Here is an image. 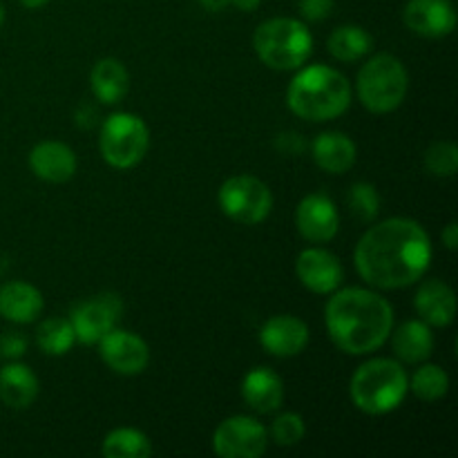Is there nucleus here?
<instances>
[{
    "mask_svg": "<svg viewBox=\"0 0 458 458\" xmlns=\"http://www.w3.org/2000/svg\"><path fill=\"white\" fill-rule=\"evenodd\" d=\"M30 165L34 174L49 183H65L76 173V155L61 141H43L31 150Z\"/></svg>",
    "mask_w": 458,
    "mask_h": 458,
    "instance_id": "obj_16",
    "label": "nucleus"
},
{
    "mask_svg": "<svg viewBox=\"0 0 458 458\" xmlns=\"http://www.w3.org/2000/svg\"><path fill=\"white\" fill-rule=\"evenodd\" d=\"M286 101L293 114L307 121H329L344 114L352 103V85L327 65L304 67L291 81Z\"/></svg>",
    "mask_w": 458,
    "mask_h": 458,
    "instance_id": "obj_3",
    "label": "nucleus"
},
{
    "mask_svg": "<svg viewBox=\"0 0 458 458\" xmlns=\"http://www.w3.org/2000/svg\"><path fill=\"white\" fill-rule=\"evenodd\" d=\"M371 45H374V38L358 25L338 27L327 40L331 56L343 63H352L367 56L371 52Z\"/></svg>",
    "mask_w": 458,
    "mask_h": 458,
    "instance_id": "obj_24",
    "label": "nucleus"
},
{
    "mask_svg": "<svg viewBox=\"0 0 458 458\" xmlns=\"http://www.w3.org/2000/svg\"><path fill=\"white\" fill-rule=\"evenodd\" d=\"M425 168L434 177H454L458 168V148L452 141H438L425 152Z\"/></svg>",
    "mask_w": 458,
    "mask_h": 458,
    "instance_id": "obj_28",
    "label": "nucleus"
},
{
    "mask_svg": "<svg viewBox=\"0 0 458 458\" xmlns=\"http://www.w3.org/2000/svg\"><path fill=\"white\" fill-rule=\"evenodd\" d=\"M201 4H204L206 9H210V12H222L224 7L231 4V0H201Z\"/></svg>",
    "mask_w": 458,
    "mask_h": 458,
    "instance_id": "obj_35",
    "label": "nucleus"
},
{
    "mask_svg": "<svg viewBox=\"0 0 458 458\" xmlns=\"http://www.w3.org/2000/svg\"><path fill=\"white\" fill-rule=\"evenodd\" d=\"M410 389L420 398V401H441L447 394V389H450V378H447V374L441 367L423 365L416 371L414 378H411Z\"/></svg>",
    "mask_w": 458,
    "mask_h": 458,
    "instance_id": "obj_27",
    "label": "nucleus"
},
{
    "mask_svg": "<svg viewBox=\"0 0 458 458\" xmlns=\"http://www.w3.org/2000/svg\"><path fill=\"white\" fill-rule=\"evenodd\" d=\"M356 268L378 289H405L425 276L432 242L414 219L392 217L371 226L356 246Z\"/></svg>",
    "mask_w": 458,
    "mask_h": 458,
    "instance_id": "obj_1",
    "label": "nucleus"
},
{
    "mask_svg": "<svg viewBox=\"0 0 458 458\" xmlns=\"http://www.w3.org/2000/svg\"><path fill=\"white\" fill-rule=\"evenodd\" d=\"M403 21L414 34L425 38H443L456 27V12L452 0H410Z\"/></svg>",
    "mask_w": 458,
    "mask_h": 458,
    "instance_id": "obj_13",
    "label": "nucleus"
},
{
    "mask_svg": "<svg viewBox=\"0 0 458 458\" xmlns=\"http://www.w3.org/2000/svg\"><path fill=\"white\" fill-rule=\"evenodd\" d=\"M295 226H298L300 235L304 240L325 244V242H331L338 235V208H335V204L327 195L313 192V195L304 197L300 201L298 210H295Z\"/></svg>",
    "mask_w": 458,
    "mask_h": 458,
    "instance_id": "obj_12",
    "label": "nucleus"
},
{
    "mask_svg": "<svg viewBox=\"0 0 458 458\" xmlns=\"http://www.w3.org/2000/svg\"><path fill=\"white\" fill-rule=\"evenodd\" d=\"M74 327L65 318H49V320L40 322L38 331H36V344L47 356H63L74 347Z\"/></svg>",
    "mask_w": 458,
    "mask_h": 458,
    "instance_id": "obj_26",
    "label": "nucleus"
},
{
    "mask_svg": "<svg viewBox=\"0 0 458 458\" xmlns=\"http://www.w3.org/2000/svg\"><path fill=\"white\" fill-rule=\"evenodd\" d=\"M349 206L360 222H374L380 213V197L371 183H356L349 192Z\"/></svg>",
    "mask_w": 458,
    "mask_h": 458,
    "instance_id": "obj_29",
    "label": "nucleus"
},
{
    "mask_svg": "<svg viewBox=\"0 0 458 458\" xmlns=\"http://www.w3.org/2000/svg\"><path fill=\"white\" fill-rule=\"evenodd\" d=\"M4 22V7H3V3H0V25H3Z\"/></svg>",
    "mask_w": 458,
    "mask_h": 458,
    "instance_id": "obj_37",
    "label": "nucleus"
},
{
    "mask_svg": "<svg viewBox=\"0 0 458 458\" xmlns=\"http://www.w3.org/2000/svg\"><path fill=\"white\" fill-rule=\"evenodd\" d=\"M334 0H300V12L307 21H325L329 16Z\"/></svg>",
    "mask_w": 458,
    "mask_h": 458,
    "instance_id": "obj_32",
    "label": "nucleus"
},
{
    "mask_svg": "<svg viewBox=\"0 0 458 458\" xmlns=\"http://www.w3.org/2000/svg\"><path fill=\"white\" fill-rule=\"evenodd\" d=\"M295 273L300 282L313 293H334L344 280V268L334 253L322 249H307L298 255Z\"/></svg>",
    "mask_w": 458,
    "mask_h": 458,
    "instance_id": "obj_14",
    "label": "nucleus"
},
{
    "mask_svg": "<svg viewBox=\"0 0 458 458\" xmlns=\"http://www.w3.org/2000/svg\"><path fill=\"white\" fill-rule=\"evenodd\" d=\"M259 61L271 70H298L311 56L313 38L304 22L295 18H271L262 22L253 36Z\"/></svg>",
    "mask_w": 458,
    "mask_h": 458,
    "instance_id": "obj_5",
    "label": "nucleus"
},
{
    "mask_svg": "<svg viewBox=\"0 0 458 458\" xmlns=\"http://www.w3.org/2000/svg\"><path fill=\"white\" fill-rule=\"evenodd\" d=\"M407 389H410V378L401 362L374 358L358 367L349 392L358 410L371 416H383L401 407Z\"/></svg>",
    "mask_w": 458,
    "mask_h": 458,
    "instance_id": "obj_4",
    "label": "nucleus"
},
{
    "mask_svg": "<svg viewBox=\"0 0 458 458\" xmlns=\"http://www.w3.org/2000/svg\"><path fill=\"white\" fill-rule=\"evenodd\" d=\"M307 434V428H304V420L300 414H280L271 425V437L277 445L282 447H291V445H298L300 441L304 438Z\"/></svg>",
    "mask_w": 458,
    "mask_h": 458,
    "instance_id": "obj_30",
    "label": "nucleus"
},
{
    "mask_svg": "<svg viewBox=\"0 0 458 458\" xmlns=\"http://www.w3.org/2000/svg\"><path fill=\"white\" fill-rule=\"evenodd\" d=\"M101 347V358L112 371L121 376H137L150 362V349L139 335L130 331L112 329L98 343Z\"/></svg>",
    "mask_w": 458,
    "mask_h": 458,
    "instance_id": "obj_11",
    "label": "nucleus"
},
{
    "mask_svg": "<svg viewBox=\"0 0 458 458\" xmlns=\"http://www.w3.org/2000/svg\"><path fill=\"white\" fill-rule=\"evenodd\" d=\"M121 300L116 295H97V298L81 302L72 311V327L79 343L98 344L106 334L114 329L116 320L121 318Z\"/></svg>",
    "mask_w": 458,
    "mask_h": 458,
    "instance_id": "obj_10",
    "label": "nucleus"
},
{
    "mask_svg": "<svg viewBox=\"0 0 458 458\" xmlns=\"http://www.w3.org/2000/svg\"><path fill=\"white\" fill-rule=\"evenodd\" d=\"M148 146H150V132L139 116L119 112L103 123L98 148H101L103 159L112 168L128 170L137 165L146 157Z\"/></svg>",
    "mask_w": 458,
    "mask_h": 458,
    "instance_id": "obj_7",
    "label": "nucleus"
},
{
    "mask_svg": "<svg viewBox=\"0 0 458 458\" xmlns=\"http://www.w3.org/2000/svg\"><path fill=\"white\" fill-rule=\"evenodd\" d=\"M267 429L250 416L226 419L213 437L215 454L222 458H258L267 452Z\"/></svg>",
    "mask_w": 458,
    "mask_h": 458,
    "instance_id": "obj_9",
    "label": "nucleus"
},
{
    "mask_svg": "<svg viewBox=\"0 0 458 458\" xmlns=\"http://www.w3.org/2000/svg\"><path fill=\"white\" fill-rule=\"evenodd\" d=\"M242 396L250 410L259 411V414H271V411L280 410L282 401H284V385L273 369L255 367L244 376Z\"/></svg>",
    "mask_w": 458,
    "mask_h": 458,
    "instance_id": "obj_17",
    "label": "nucleus"
},
{
    "mask_svg": "<svg viewBox=\"0 0 458 458\" xmlns=\"http://www.w3.org/2000/svg\"><path fill=\"white\" fill-rule=\"evenodd\" d=\"M358 98L374 114L394 112L407 97L410 76L405 65L392 54H378L369 58L358 72Z\"/></svg>",
    "mask_w": 458,
    "mask_h": 458,
    "instance_id": "obj_6",
    "label": "nucleus"
},
{
    "mask_svg": "<svg viewBox=\"0 0 458 458\" xmlns=\"http://www.w3.org/2000/svg\"><path fill=\"white\" fill-rule=\"evenodd\" d=\"M219 206L224 215L244 226L264 222L273 208V195L262 179L253 174H237L219 188Z\"/></svg>",
    "mask_w": 458,
    "mask_h": 458,
    "instance_id": "obj_8",
    "label": "nucleus"
},
{
    "mask_svg": "<svg viewBox=\"0 0 458 458\" xmlns=\"http://www.w3.org/2000/svg\"><path fill=\"white\" fill-rule=\"evenodd\" d=\"M89 81H92L94 97L101 103H107V106L119 103L128 94L130 88L128 70L116 58H103V61H98L94 65Z\"/></svg>",
    "mask_w": 458,
    "mask_h": 458,
    "instance_id": "obj_23",
    "label": "nucleus"
},
{
    "mask_svg": "<svg viewBox=\"0 0 458 458\" xmlns=\"http://www.w3.org/2000/svg\"><path fill=\"white\" fill-rule=\"evenodd\" d=\"M25 349H27V340L22 338L21 334L9 331V334L0 335V356L3 358H9V360L21 358L22 353H25Z\"/></svg>",
    "mask_w": 458,
    "mask_h": 458,
    "instance_id": "obj_31",
    "label": "nucleus"
},
{
    "mask_svg": "<svg viewBox=\"0 0 458 458\" xmlns=\"http://www.w3.org/2000/svg\"><path fill=\"white\" fill-rule=\"evenodd\" d=\"M325 322L335 347L352 356H365L387 343L394 309L383 295L367 289H344L327 302Z\"/></svg>",
    "mask_w": 458,
    "mask_h": 458,
    "instance_id": "obj_2",
    "label": "nucleus"
},
{
    "mask_svg": "<svg viewBox=\"0 0 458 458\" xmlns=\"http://www.w3.org/2000/svg\"><path fill=\"white\" fill-rule=\"evenodd\" d=\"M38 396V378L25 365L12 362L0 369V401L13 410H25Z\"/></svg>",
    "mask_w": 458,
    "mask_h": 458,
    "instance_id": "obj_21",
    "label": "nucleus"
},
{
    "mask_svg": "<svg viewBox=\"0 0 458 458\" xmlns=\"http://www.w3.org/2000/svg\"><path fill=\"white\" fill-rule=\"evenodd\" d=\"M416 311L425 325L447 327L456 316V295L445 282L429 280L416 293Z\"/></svg>",
    "mask_w": 458,
    "mask_h": 458,
    "instance_id": "obj_18",
    "label": "nucleus"
},
{
    "mask_svg": "<svg viewBox=\"0 0 458 458\" xmlns=\"http://www.w3.org/2000/svg\"><path fill=\"white\" fill-rule=\"evenodd\" d=\"M259 343L271 356L293 358L309 344V327L300 318L273 316L259 331Z\"/></svg>",
    "mask_w": 458,
    "mask_h": 458,
    "instance_id": "obj_15",
    "label": "nucleus"
},
{
    "mask_svg": "<svg viewBox=\"0 0 458 458\" xmlns=\"http://www.w3.org/2000/svg\"><path fill=\"white\" fill-rule=\"evenodd\" d=\"M443 242H445L447 249L456 250V246H458V226H456V222L447 224L445 231H443Z\"/></svg>",
    "mask_w": 458,
    "mask_h": 458,
    "instance_id": "obj_33",
    "label": "nucleus"
},
{
    "mask_svg": "<svg viewBox=\"0 0 458 458\" xmlns=\"http://www.w3.org/2000/svg\"><path fill=\"white\" fill-rule=\"evenodd\" d=\"M150 454L152 445L148 437L132 428L114 429L103 441V456L106 458H148Z\"/></svg>",
    "mask_w": 458,
    "mask_h": 458,
    "instance_id": "obj_25",
    "label": "nucleus"
},
{
    "mask_svg": "<svg viewBox=\"0 0 458 458\" xmlns=\"http://www.w3.org/2000/svg\"><path fill=\"white\" fill-rule=\"evenodd\" d=\"M259 3H262V0H231V4H235L242 12H255V9L259 7Z\"/></svg>",
    "mask_w": 458,
    "mask_h": 458,
    "instance_id": "obj_34",
    "label": "nucleus"
},
{
    "mask_svg": "<svg viewBox=\"0 0 458 458\" xmlns=\"http://www.w3.org/2000/svg\"><path fill=\"white\" fill-rule=\"evenodd\" d=\"M27 9H40L49 3V0H21Z\"/></svg>",
    "mask_w": 458,
    "mask_h": 458,
    "instance_id": "obj_36",
    "label": "nucleus"
},
{
    "mask_svg": "<svg viewBox=\"0 0 458 458\" xmlns=\"http://www.w3.org/2000/svg\"><path fill=\"white\" fill-rule=\"evenodd\" d=\"M313 161L325 173L343 174L356 164V143L343 132H325L313 141Z\"/></svg>",
    "mask_w": 458,
    "mask_h": 458,
    "instance_id": "obj_20",
    "label": "nucleus"
},
{
    "mask_svg": "<svg viewBox=\"0 0 458 458\" xmlns=\"http://www.w3.org/2000/svg\"><path fill=\"white\" fill-rule=\"evenodd\" d=\"M43 313V295L27 282H7L0 289V316L16 325L34 322Z\"/></svg>",
    "mask_w": 458,
    "mask_h": 458,
    "instance_id": "obj_19",
    "label": "nucleus"
},
{
    "mask_svg": "<svg viewBox=\"0 0 458 458\" xmlns=\"http://www.w3.org/2000/svg\"><path fill=\"white\" fill-rule=\"evenodd\" d=\"M394 352L403 362L419 365L434 352V335L423 320H410L394 334Z\"/></svg>",
    "mask_w": 458,
    "mask_h": 458,
    "instance_id": "obj_22",
    "label": "nucleus"
}]
</instances>
